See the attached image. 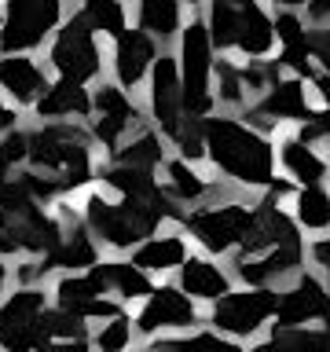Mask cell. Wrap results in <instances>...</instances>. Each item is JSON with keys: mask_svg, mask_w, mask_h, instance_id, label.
<instances>
[{"mask_svg": "<svg viewBox=\"0 0 330 352\" xmlns=\"http://www.w3.org/2000/svg\"><path fill=\"white\" fill-rule=\"evenodd\" d=\"M206 154L224 176L242 187H268L275 180V147L253 125L235 118H202Z\"/></svg>", "mask_w": 330, "mask_h": 352, "instance_id": "1", "label": "cell"}, {"mask_svg": "<svg viewBox=\"0 0 330 352\" xmlns=\"http://www.w3.org/2000/svg\"><path fill=\"white\" fill-rule=\"evenodd\" d=\"M85 220L107 246L132 250L136 242L151 239L162 220H184V213L173 206L169 191L154 198H121V202H110L103 195H88Z\"/></svg>", "mask_w": 330, "mask_h": 352, "instance_id": "2", "label": "cell"}, {"mask_svg": "<svg viewBox=\"0 0 330 352\" xmlns=\"http://www.w3.org/2000/svg\"><path fill=\"white\" fill-rule=\"evenodd\" d=\"M30 136V154L26 158L37 165V169L55 173L52 180L63 187V191H74V187H85L92 180V151H88V132L77 125H41L37 132H26Z\"/></svg>", "mask_w": 330, "mask_h": 352, "instance_id": "3", "label": "cell"}, {"mask_svg": "<svg viewBox=\"0 0 330 352\" xmlns=\"http://www.w3.org/2000/svg\"><path fill=\"white\" fill-rule=\"evenodd\" d=\"M180 96H184V118L202 121L213 110V92H209V74H213V44H209L206 22H191L180 37Z\"/></svg>", "mask_w": 330, "mask_h": 352, "instance_id": "4", "label": "cell"}, {"mask_svg": "<svg viewBox=\"0 0 330 352\" xmlns=\"http://www.w3.org/2000/svg\"><path fill=\"white\" fill-rule=\"evenodd\" d=\"M59 19H63V0H11L8 15L0 22V52L19 55L26 48H37L59 26Z\"/></svg>", "mask_w": 330, "mask_h": 352, "instance_id": "5", "label": "cell"}, {"mask_svg": "<svg viewBox=\"0 0 330 352\" xmlns=\"http://www.w3.org/2000/svg\"><path fill=\"white\" fill-rule=\"evenodd\" d=\"M52 66L63 74V81H74V85L92 81V77H99V70H103V55H99L96 33L85 22L81 11L63 22L59 37L52 44Z\"/></svg>", "mask_w": 330, "mask_h": 352, "instance_id": "6", "label": "cell"}, {"mask_svg": "<svg viewBox=\"0 0 330 352\" xmlns=\"http://www.w3.org/2000/svg\"><path fill=\"white\" fill-rule=\"evenodd\" d=\"M253 224V209L242 202H228V206H209V209H191L184 213V228L213 253H228L235 250L246 231Z\"/></svg>", "mask_w": 330, "mask_h": 352, "instance_id": "7", "label": "cell"}, {"mask_svg": "<svg viewBox=\"0 0 330 352\" xmlns=\"http://www.w3.org/2000/svg\"><path fill=\"white\" fill-rule=\"evenodd\" d=\"M275 301H279V294H272L268 286H250V290H239V294H224L217 301L209 323H213L220 334L250 338L275 316Z\"/></svg>", "mask_w": 330, "mask_h": 352, "instance_id": "8", "label": "cell"}, {"mask_svg": "<svg viewBox=\"0 0 330 352\" xmlns=\"http://www.w3.org/2000/svg\"><path fill=\"white\" fill-rule=\"evenodd\" d=\"M44 290H15L0 305V345L8 352H37L48 341L41 338Z\"/></svg>", "mask_w": 330, "mask_h": 352, "instance_id": "9", "label": "cell"}, {"mask_svg": "<svg viewBox=\"0 0 330 352\" xmlns=\"http://www.w3.org/2000/svg\"><path fill=\"white\" fill-rule=\"evenodd\" d=\"M198 323V312H195V301L187 294H180L176 286H158V290L147 294V305L136 319V330L140 334H158V330H184V327H195Z\"/></svg>", "mask_w": 330, "mask_h": 352, "instance_id": "10", "label": "cell"}, {"mask_svg": "<svg viewBox=\"0 0 330 352\" xmlns=\"http://www.w3.org/2000/svg\"><path fill=\"white\" fill-rule=\"evenodd\" d=\"M330 316V294L316 275H301L294 290H286L275 301V330H294L305 327L308 319H327Z\"/></svg>", "mask_w": 330, "mask_h": 352, "instance_id": "11", "label": "cell"}, {"mask_svg": "<svg viewBox=\"0 0 330 352\" xmlns=\"http://www.w3.org/2000/svg\"><path fill=\"white\" fill-rule=\"evenodd\" d=\"M151 114L162 125V132H173L184 125V96H180V70L173 55H162L151 66Z\"/></svg>", "mask_w": 330, "mask_h": 352, "instance_id": "12", "label": "cell"}, {"mask_svg": "<svg viewBox=\"0 0 330 352\" xmlns=\"http://www.w3.org/2000/svg\"><path fill=\"white\" fill-rule=\"evenodd\" d=\"M92 110H96V136L107 143V147H118V140L140 121V110L136 103L121 92L118 85H103L92 99Z\"/></svg>", "mask_w": 330, "mask_h": 352, "instance_id": "13", "label": "cell"}, {"mask_svg": "<svg viewBox=\"0 0 330 352\" xmlns=\"http://www.w3.org/2000/svg\"><path fill=\"white\" fill-rule=\"evenodd\" d=\"M158 59V48H154V37H147L143 30H125L118 33L114 44V74H118V88H136L143 81V74Z\"/></svg>", "mask_w": 330, "mask_h": 352, "instance_id": "14", "label": "cell"}, {"mask_svg": "<svg viewBox=\"0 0 330 352\" xmlns=\"http://www.w3.org/2000/svg\"><path fill=\"white\" fill-rule=\"evenodd\" d=\"M312 114L316 110L308 107L301 77H279V81L264 92L261 103L253 107V118H261V121H301L305 125Z\"/></svg>", "mask_w": 330, "mask_h": 352, "instance_id": "15", "label": "cell"}, {"mask_svg": "<svg viewBox=\"0 0 330 352\" xmlns=\"http://www.w3.org/2000/svg\"><path fill=\"white\" fill-rule=\"evenodd\" d=\"M272 44H275V30H272V19L264 15V8L257 0L239 4L235 8V44L231 48H239L250 63H261L272 52Z\"/></svg>", "mask_w": 330, "mask_h": 352, "instance_id": "16", "label": "cell"}, {"mask_svg": "<svg viewBox=\"0 0 330 352\" xmlns=\"http://www.w3.org/2000/svg\"><path fill=\"white\" fill-rule=\"evenodd\" d=\"M297 264H301V242H286V246H275L268 253H261V257H242L235 264V272L250 286H268L272 290V283L297 272Z\"/></svg>", "mask_w": 330, "mask_h": 352, "instance_id": "17", "label": "cell"}, {"mask_svg": "<svg viewBox=\"0 0 330 352\" xmlns=\"http://www.w3.org/2000/svg\"><path fill=\"white\" fill-rule=\"evenodd\" d=\"M0 88L15 99V103H37L48 92V77L33 59L22 55H4L0 59Z\"/></svg>", "mask_w": 330, "mask_h": 352, "instance_id": "18", "label": "cell"}, {"mask_svg": "<svg viewBox=\"0 0 330 352\" xmlns=\"http://www.w3.org/2000/svg\"><path fill=\"white\" fill-rule=\"evenodd\" d=\"M180 294H191V301H220L224 294H231L228 272H220L213 261L206 257H184L180 264Z\"/></svg>", "mask_w": 330, "mask_h": 352, "instance_id": "19", "label": "cell"}, {"mask_svg": "<svg viewBox=\"0 0 330 352\" xmlns=\"http://www.w3.org/2000/svg\"><path fill=\"white\" fill-rule=\"evenodd\" d=\"M96 261V242L85 235L81 228H74V231H66V235H59V242L44 253V264H41V272H48V268H74V272H81V268H92Z\"/></svg>", "mask_w": 330, "mask_h": 352, "instance_id": "20", "label": "cell"}, {"mask_svg": "<svg viewBox=\"0 0 330 352\" xmlns=\"http://www.w3.org/2000/svg\"><path fill=\"white\" fill-rule=\"evenodd\" d=\"M187 257V242L180 235H154V239H143V246L132 253L129 264H136L140 272H169V268H180Z\"/></svg>", "mask_w": 330, "mask_h": 352, "instance_id": "21", "label": "cell"}, {"mask_svg": "<svg viewBox=\"0 0 330 352\" xmlns=\"http://www.w3.org/2000/svg\"><path fill=\"white\" fill-rule=\"evenodd\" d=\"M37 114L41 118H88L92 114V96L74 81L48 85V92L37 99Z\"/></svg>", "mask_w": 330, "mask_h": 352, "instance_id": "22", "label": "cell"}, {"mask_svg": "<svg viewBox=\"0 0 330 352\" xmlns=\"http://www.w3.org/2000/svg\"><path fill=\"white\" fill-rule=\"evenodd\" d=\"M279 162H283V169L305 187H319L327 176V162L316 154V147H308L301 140H283L279 143Z\"/></svg>", "mask_w": 330, "mask_h": 352, "instance_id": "23", "label": "cell"}, {"mask_svg": "<svg viewBox=\"0 0 330 352\" xmlns=\"http://www.w3.org/2000/svg\"><path fill=\"white\" fill-rule=\"evenodd\" d=\"M96 272H99V279H103L107 290L121 294V301H136V297H147L154 290L147 272H140L136 264H129V261H103V264H96Z\"/></svg>", "mask_w": 330, "mask_h": 352, "instance_id": "24", "label": "cell"}, {"mask_svg": "<svg viewBox=\"0 0 330 352\" xmlns=\"http://www.w3.org/2000/svg\"><path fill=\"white\" fill-rule=\"evenodd\" d=\"M253 352H330V316L323 330H275V334L257 345Z\"/></svg>", "mask_w": 330, "mask_h": 352, "instance_id": "25", "label": "cell"}, {"mask_svg": "<svg viewBox=\"0 0 330 352\" xmlns=\"http://www.w3.org/2000/svg\"><path fill=\"white\" fill-rule=\"evenodd\" d=\"M294 220L305 231H327L330 228V191L327 187H301L294 202Z\"/></svg>", "mask_w": 330, "mask_h": 352, "instance_id": "26", "label": "cell"}, {"mask_svg": "<svg viewBox=\"0 0 330 352\" xmlns=\"http://www.w3.org/2000/svg\"><path fill=\"white\" fill-rule=\"evenodd\" d=\"M140 26L147 37H173L180 30V0H140Z\"/></svg>", "mask_w": 330, "mask_h": 352, "instance_id": "27", "label": "cell"}, {"mask_svg": "<svg viewBox=\"0 0 330 352\" xmlns=\"http://www.w3.org/2000/svg\"><path fill=\"white\" fill-rule=\"evenodd\" d=\"M107 286L103 279H99L96 264L88 268V275H66V279H59V286H55V297H59V308H66V312H77L85 301H92V297H103Z\"/></svg>", "mask_w": 330, "mask_h": 352, "instance_id": "28", "label": "cell"}, {"mask_svg": "<svg viewBox=\"0 0 330 352\" xmlns=\"http://www.w3.org/2000/svg\"><path fill=\"white\" fill-rule=\"evenodd\" d=\"M107 187H114V191H121L125 198H154L162 195L158 180H154V173L147 169H129V165H110V169L103 173Z\"/></svg>", "mask_w": 330, "mask_h": 352, "instance_id": "29", "label": "cell"}, {"mask_svg": "<svg viewBox=\"0 0 330 352\" xmlns=\"http://www.w3.org/2000/svg\"><path fill=\"white\" fill-rule=\"evenodd\" d=\"M165 162V147L154 132H140L132 136L125 147H118V165H129V169H147L154 173V165Z\"/></svg>", "mask_w": 330, "mask_h": 352, "instance_id": "30", "label": "cell"}, {"mask_svg": "<svg viewBox=\"0 0 330 352\" xmlns=\"http://www.w3.org/2000/svg\"><path fill=\"white\" fill-rule=\"evenodd\" d=\"M165 173H169V198L173 202H198V198L209 195V184L187 162H169Z\"/></svg>", "mask_w": 330, "mask_h": 352, "instance_id": "31", "label": "cell"}, {"mask_svg": "<svg viewBox=\"0 0 330 352\" xmlns=\"http://www.w3.org/2000/svg\"><path fill=\"white\" fill-rule=\"evenodd\" d=\"M41 338L44 341H85V319H77L66 308H44Z\"/></svg>", "mask_w": 330, "mask_h": 352, "instance_id": "32", "label": "cell"}, {"mask_svg": "<svg viewBox=\"0 0 330 352\" xmlns=\"http://www.w3.org/2000/svg\"><path fill=\"white\" fill-rule=\"evenodd\" d=\"M151 352H242L235 341H224L220 334H191V338H162Z\"/></svg>", "mask_w": 330, "mask_h": 352, "instance_id": "33", "label": "cell"}, {"mask_svg": "<svg viewBox=\"0 0 330 352\" xmlns=\"http://www.w3.org/2000/svg\"><path fill=\"white\" fill-rule=\"evenodd\" d=\"M132 345V319L129 316H114L110 323H103L96 330V349L99 352H125Z\"/></svg>", "mask_w": 330, "mask_h": 352, "instance_id": "34", "label": "cell"}, {"mask_svg": "<svg viewBox=\"0 0 330 352\" xmlns=\"http://www.w3.org/2000/svg\"><path fill=\"white\" fill-rule=\"evenodd\" d=\"M272 30H275V37L283 41V52H308V26L294 15V11H283V15L272 22Z\"/></svg>", "mask_w": 330, "mask_h": 352, "instance_id": "35", "label": "cell"}, {"mask_svg": "<svg viewBox=\"0 0 330 352\" xmlns=\"http://www.w3.org/2000/svg\"><path fill=\"white\" fill-rule=\"evenodd\" d=\"M176 147H180L184 162H198L206 154V140H202V121L198 118H184V125L173 132Z\"/></svg>", "mask_w": 330, "mask_h": 352, "instance_id": "36", "label": "cell"}, {"mask_svg": "<svg viewBox=\"0 0 330 352\" xmlns=\"http://www.w3.org/2000/svg\"><path fill=\"white\" fill-rule=\"evenodd\" d=\"M217 77H220V103H231V107H242L246 103V88H242V77H239V66L231 63H217Z\"/></svg>", "mask_w": 330, "mask_h": 352, "instance_id": "37", "label": "cell"}, {"mask_svg": "<svg viewBox=\"0 0 330 352\" xmlns=\"http://www.w3.org/2000/svg\"><path fill=\"white\" fill-rule=\"evenodd\" d=\"M308 55H312V59H319L323 74L330 77V26L308 30Z\"/></svg>", "mask_w": 330, "mask_h": 352, "instance_id": "38", "label": "cell"}, {"mask_svg": "<svg viewBox=\"0 0 330 352\" xmlns=\"http://www.w3.org/2000/svg\"><path fill=\"white\" fill-rule=\"evenodd\" d=\"M30 154V136L26 132H8L4 143H0V162L11 165V162H22Z\"/></svg>", "mask_w": 330, "mask_h": 352, "instance_id": "39", "label": "cell"}, {"mask_svg": "<svg viewBox=\"0 0 330 352\" xmlns=\"http://www.w3.org/2000/svg\"><path fill=\"white\" fill-rule=\"evenodd\" d=\"M74 316L77 319H114L118 316V305L107 301V297H92V301H85Z\"/></svg>", "mask_w": 330, "mask_h": 352, "instance_id": "40", "label": "cell"}, {"mask_svg": "<svg viewBox=\"0 0 330 352\" xmlns=\"http://www.w3.org/2000/svg\"><path fill=\"white\" fill-rule=\"evenodd\" d=\"M308 19L316 22V26H330V0H308Z\"/></svg>", "mask_w": 330, "mask_h": 352, "instance_id": "41", "label": "cell"}, {"mask_svg": "<svg viewBox=\"0 0 330 352\" xmlns=\"http://www.w3.org/2000/svg\"><path fill=\"white\" fill-rule=\"evenodd\" d=\"M19 242H15V231H11V220L0 213V253H15Z\"/></svg>", "mask_w": 330, "mask_h": 352, "instance_id": "42", "label": "cell"}, {"mask_svg": "<svg viewBox=\"0 0 330 352\" xmlns=\"http://www.w3.org/2000/svg\"><path fill=\"white\" fill-rule=\"evenodd\" d=\"M37 352H88V345L85 341H48V345L37 349Z\"/></svg>", "mask_w": 330, "mask_h": 352, "instance_id": "43", "label": "cell"}, {"mask_svg": "<svg viewBox=\"0 0 330 352\" xmlns=\"http://www.w3.org/2000/svg\"><path fill=\"white\" fill-rule=\"evenodd\" d=\"M312 257H316V264L330 268V235H327V239H319V242H312Z\"/></svg>", "mask_w": 330, "mask_h": 352, "instance_id": "44", "label": "cell"}, {"mask_svg": "<svg viewBox=\"0 0 330 352\" xmlns=\"http://www.w3.org/2000/svg\"><path fill=\"white\" fill-rule=\"evenodd\" d=\"M11 125H15V114H11L8 107H0V132H8Z\"/></svg>", "mask_w": 330, "mask_h": 352, "instance_id": "45", "label": "cell"}, {"mask_svg": "<svg viewBox=\"0 0 330 352\" xmlns=\"http://www.w3.org/2000/svg\"><path fill=\"white\" fill-rule=\"evenodd\" d=\"M272 4H275V8H305L308 0H272Z\"/></svg>", "mask_w": 330, "mask_h": 352, "instance_id": "46", "label": "cell"}, {"mask_svg": "<svg viewBox=\"0 0 330 352\" xmlns=\"http://www.w3.org/2000/svg\"><path fill=\"white\" fill-rule=\"evenodd\" d=\"M4 283H8V268L0 264V290H4Z\"/></svg>", "mask_w": 330, "mask_h": 352, "instance_id": "47", "label": "cell"}, {"mask_svg": "<svg viewBox=\"0 0 330 352\" xmlns=\"http://www.w3.org/2000/svg\"><path fill=\"white\" fill-rule=\"evenodd\" d=\"M4 180H8V165L0 162V184H4Z\"/></svg>", "mask_w": 330, "mask_h": 352, "instance_id": "48", "label": "cell"}, {"mask_svg": "<svg viewBox=\"0 0 330 352\" xmlns=\"http://www.w3.org/2000/svg\"><path fill=\"white\" fill-rule=\"evenodd\" d=\"M327 294H330V268H327Z\"/></svg>", "mask_w": 330, "mask_h": 352, "instance_id": "49", "label": "cell"}]
</instances>
